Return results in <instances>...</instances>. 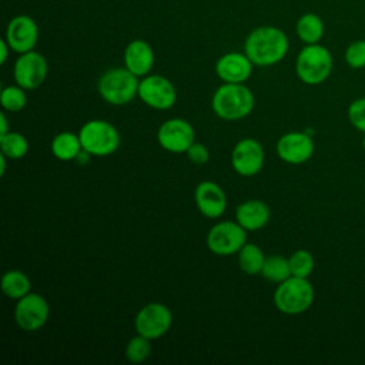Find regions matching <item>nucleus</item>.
I'll use <instances>...</instances> for the list:
<instances>
[{"mask_svg": "<svg viewBox=\"0 0 365 365\" xmlns=\"http://www.w3.org/2000/svg\"><path fill=\"white\" fill-rule=\"evenodd\" d=\"M289 40L287 34L274 26L254 29L245 38L244 53L254 66L269 67L279 63L288 53Z\"/></svg>", "mask_w": 365, "mask_h": 365, "instance_id": "1", "label": "nucleus"}, {"mask_svg": "<svg viewBox=\"0 0 365 365\" xmlns=\"http://www.w3.org/2000/svg\"><path fill=\"white\" fill-rule=\"evenodd\" d=\"M254 106V94L244 83H222L211 98V108L215 115L227 121L245 118Z\"/></svg>", "mask_w": 365, "mask_h": 365, "instance_id": "2", "label": "nucleus"}, {"mask_svg": "<svg viewBox=\"0 0 365 365\" xmlns=\"http://www.w3.org/2000/svg\"><path fill=\"white\" fill-rule=\"evenodd\" d=\"M140 80L125 67L104 71L97 83L100 97L111 106H125L138 96Z\"/></svg>", "mask_w": 365, "mask_h": 365, "instance_id": "3", "label": "nucleus"}, {"mask_svg": "<svg viewBox=\"0 0 365 365\" xmlns=\"http://www.w3.org/2000/svg\"><path fill=\"white\" fill-rule=\"evenodd\" d=\"M314 302V287L308 278L288 277L274 291L275 308L287 315H298L311 308Z\"/></svg>", "mask_w": 365, "mask_h": 365, "instance_id": "4", "label": "nucleus"}, {"mask_svg": "<svg viewBox=\"0 0 365 365\" xmlns=\"http://www.w3.org/2000/svg\"><path fill=\"white\" fill-rule=\"evenodd\" d=\"M332 71V56L331 51L317 44H305L295 60V73L298 78L308 84L317 86L324 83Z\"/></svg>", "mask_w": 365, "mask_h": 365, "instance_id": "5", "label": "nucleus"}, {"mask_svg": "<svg viewBox=\"0 0 365 365\" xmlns=\"http://www.w3.org/2000/svg\"><path fill=\"white\" fill-rule=\"evenodd\" d=\"M81 147L86 153L94 157H107L115 153L120 147L118 130L106 120H88L78 131Z\"/></svg>", "mask_w": 365, "mask_h": 365, "instance_id": "6", "label": "nucleus"}, {"mask_svg": "<svg viewBox=\"0 0 365 365\" xmlns=\"http://www.w3.org/2000/svg\"><path fill=\"white\" fill-rule=\"evenodd\" d=\"M205 241L212 254L221 257L232 255L247 242V230L237 221H221L211 227Z\"/></svg>", "mask_w": 365, "mask_h": 365, "instance_id": "7", "label": "nucleus"}, {"mask_svg": "<svg viewBox=\"0 0 365 365\" xmlns=\"http://www.w3.org/2000/svg\"><path fill=\"white\" fill-rule=\"evenodd\" d=\"M140 100L154 110H168L177 101V90L174 84L164 76L147 74L138 84Z\"/></svg>", "mask_w": 365, "mask_h": 365, "instance_id": "8", "label": "nucleus"}, {"mask_svg": "<svg viewBox=\"0 0 365 365\" xmlns=\"http://www.w3.org/2000/svg\"><path fill=\"white\" fill-rule=\"evenodd\" d=\"M173 325V314L170 308L160 302H150L144 305L135 315L134 328L137 334L148 338L158 339L164 336Z\"/></svg>", "mask_w": 365, "mask_h": 365, "instance_id": "9", "label": "nucleus"}, {"mask_svg": "<svg viewBox=\"0 0 365 365\" xmlns=\"http://www.w3.org/2000/svg\"><path fill=\"white\" fill-rule=\"evenodd\" d=\"M47 73L48 64L46 57L34 50L19 54L13 67L16 84L23 87L24 90L38 88L46 81Z\"/></svg>", "mask_w": 365, "mask_h": 365, "instance_id": "10", "label": "nucleus"}, {"mask_svg": "<svg viewBox=\"0 0 365 365\" xmlns=\"http://www.w3.org/2000/svg\"><path fill=\"white\" fill-rule=\"evenodd\" d=\"M50 315V307L44 297L36 292H29L17 299L14 308V319L19 328L33 332L46 325Z\"/></svg>", "mask_w": 365, "mask_h": 365, "instance_id": "11", "label": "nucleus"}, {"mask_svg": "<svg viewBox=\"0 0 365 365\" xmlns=\"http://www.w3.org/2000/svg\"><path fill=\"white\" fill-rule=\"evenodd\" d=\"M157 141L168 153H187L195 141L194 127L184 118H170L164 121L157 131Z\"/></svg>", "mask_w": 365, "mask_h": 365, "instance_id": "12", "label": "nucleus"}, {"mask_svg": "<svg viewBox=\"0 0 365 365\" xmlns=\"http://www.w3.org/2000/svg\"><path fill=\"white\" fill-rule=\"evenodd\" d=\"M265 153L261 143L255 138L245 137L240 140L231 153V165L242 177H252L264 167Z\"/></svg>", "mask_w": 365, "mask_h": 365, "instance_id": "13", "label": "nucleus"}, {"mask_svg": "<svg viewBox=\"0 0 365 365\" xmlns=\"http://www.w3.org/2000/svg\"><path fill=\"white\" fill-rule=\"evenodd\" d=\"M315 150L312 137L305 131H289L277 141L278 157L288 164L298 165L307 163Z\"/></svg>", "mask_w": 365, "mask_h": 365, "instance_id": "14", "label": "nucleus"}, {"mask_svg": "<svg viewBox=\"0 0 365 365\" xmlns=\"http://www.w3.org/2000/svg\"><path fill=\"white\" fill-rule=\"evenodd\" d=\"M4 38L11 51L17 54L31 51L38 40V26L34 19L27 14L14 16L7 24Z\"/></svg>", "mask_w": 365, "mask_h": 365, "instance_id": "15", "label": "nucleus"}, {"mask_svg": "<svg viewBox=\"0 0 365 365\" xmlns=\"http://www.w3.org/2000/svg\"><path fill=\"white\" fill-rule=\"evenodd\" d=\"M194 201L198 211L207 218H218L227 210V195L214 181H201L195 187Z\"/></svg>", "mask_w": 365, "mask_h": 365, "instance_id": "16", "label": "nucleus"}, {"mask_svg": "<svg viewBox=\"0 0 365 365\" xmlns=\"http://www.w3.org/2000/svg\"><path fill=\"white\" fill-rule=\"evenodd\" d=\"M252 61L245 53L230 51L215 63V73L222 83H245L252 74Z\"/></svg>", "mask_w": 365, "mask_h": 365, "instance_id": "17", "label": "nucleus"}, {"mask_svg": "<svg viewBox=\"0 0 365 365\" xmlns=\"http://www.w3.org/2000/svg\"><path fill=\"white\" fill-rule=\"evenodd\" d=\"M124 67L130 70L137 77H144L150 74L154 66V51L153 47L141 38L133 40L125 46L124 50Z\"/></svg>", "mask_w": 365, "mask_h": 365, "instance_id": "18", "label": "nucleus"}, {"mask_svg": "<svg viewBox=\"0 0 365 365\" xmlns=\"http://www.w3.org/2000/svg\"><path fill=\"white\" fill-rule=\"evenodd\" d=\"M269 218L271 210L261 200H248L235 208V221L247 231H258L264 228Z\"/></svg>", "mask_w": 365, "mask_h": 365, "instance_id": "19", "label": "nucleus"}, {"mask_svg": "<svg viewBox=\"0 0 365 365\" xmlns=\"http://www.w3.org/2000/svg\"><path fill=\"white\" fill-rule=\"evenodd\" d=\"M51 154L60 161H71L78 158L83 151L78 134L71 131H63L54 135L50 144Z\"/></svg>", "mask_w": 365, "mask_h": 365, "instance_id": "20", "label": "nucleus"}, {"mask_svg": "<svg viewBox=\"0 0 365 365\" xmlns=\"http://www.w3.org/2000/svg\"><path fill=\"white\" fill-rule=\"evenodd\" d=\"M295 31L298 38L305 44H317L321 41L325 26L322 19L315 13H305L302 14L295 24Z\"/></svg>", "mask_w": 365, "mask_h": 365, "instance_id": "21", "label": "nucleus"}, {"mask_svg": "<svg viewBox=\"0 0 365 365\" xmlns=\"http://www.w3.org/2000/svg\"><path fill=\"white\" fill-rule=\"evenodd\" d=\"M1 291L3 294L10 298V299H20L24 295H27L29 292H31V282L30 278L19 269H10L6 271L1 277V282H0Z\"/></svg>", "mask_w": 365, "mask_h": 365, "instance_id": "22", "label": "nucleus"}, {"mask_svg": "<svg viewBox=\"0 0 365 365\" xmlns=\"http://www.w3.org/2000/svg\"><path fill=\"white\" fill-rule=\"evenodd\" d=\"M238 267L247 275H257L261 272L265 255L262 250L252 242H245L237 252Z\"/></svg>", "mask_w": 365, "mask_h": 365, "instance_id": "23", "label": "nucleus"}, {"mask_svg": "<svg viewBox=\"0 0 365 365\" xmlns=\"http://www.w3.org/2000/svg\"><path fill=\"white\" fill-rule=\"evenodd\" d=\"M267 281L279 284L288 277H291V269H289V261L288 258L282 255H268L265 257L262 269L259 272Z\"/></svg>", "mask_w": 365, "mask_h": 365, "instance_id": "24", "label": "nucleus"}, {"mask_svg": "<svg viewBox=\"0 0 365 365\" xmlns=\"http://www.w3.org/2000/svg\"><path fill=\"white\" fill-rule=\"evenodd\" d=\"M0 151L9 160H20L29 151V141L23 134L9 131L7 134L0 135Z\"/></svg>", "mask_w": 365, "mask_h": 365, "instance_id": "25", "label": "nucleus"}, {"mask_svg": "<svg viewBox=\"0 0 365 365\" xmlns=\"http://www.w3.org/2000/svg\"><path fill=\"white\" fill-rule=\"evenodd\" d=\"M0 104L6 111H10V113L21 111L27 104L26 90L19 84L3 87L0 93Z\"/></svg>", "mask_w": 365, "mask_h": 365, "instance_id": "26", "label": "nucleus"}, {"mask_svg": "<svg viewBox=\"0 0 365 365\" xmlns=\"http://www.w3.org/2000/svg\"><path fill=\"white\" fill-rule=\"evenodd\" d=\"M288 261H289L291 275L299 277V278H308L312 274L314 267H315L314 257L307 250H297V251H294L288 257Z\"/></svg>", "mask_w": 365, "mask_h": 365, "instance_id": "27", "label": "nucleus"}, {"mask_svg": "<svg viewBox=\"0 0 365 365\" xmlns=\"http://www.w3.org/2000/svg\"><path fill=\"white\" fill-rule=\"evenodd\" d=\"M125 358L133 364L144 362L151 354V339L137 334L125 345Z\"/></svg>", "mask_w": 365, "mask_h": 365, "instance_id": "28", "label": "nucleus"}, {"mask_svg": "<svg viewBox=\"0 0 365 365\" xmlns=\"http://www.w3.org/2000/svg\"><path fill=\"white\" fill-rule=\"evenodd\" d=\"M345 63L351 68L365 67V38L352 41L345 50Z\"/></svg>", "mask_w": 365, "mask_h": 365, "instance_id": "29", "label": "nucleus"}, {"mask_svg": "<svg viewBox=\"0 0 365 365\" xmlns=\"http://www.w3.org/2000/svg\"><path fill=\"white\" fill-rule=\"evenodd\" d=\"M348 120L354 128L365 134V97L356 98L349 104Z\"/></svg>", "mask_w": 365, "mask_h": 365, "instance_id": "30", "label": "nucleus"}, {"mask_svg": "<svg viewBox=\"0 0 365 365\" xmlns=\"http://www.w3.org/2000/svg\"><path fill=\"white\" fill-rule=\"evenodd\" d=\"M185 154H187L188 160L194 164H205L210 160L208 148L204 144L197 143V141H194L191 144V147L187 150Z\"/></svg>", "mask_w": 365, "mask_h": 365, "instance_id": "31", "label": "nucleus"}, {"mask_svg": "<svg viewBox=\"0 0 365 365\" xmlns=\"http://www.w3.org/2000/svg\"><path fill=\"white\" fill-rule=\"evenodd\" d=\"M10 51H11V48H10L9 43L6 41V38H3L0 41V64H4L7 61Z\"/></svg>", "mask_w": 365, "mask_h": 365, "instance_id": "32", "label": "nucleus"}, {"mask_svg": "<svg viewBox=\"0 0 365 365\" xmlns=\"http://www.w3.org/2000/svg\"><path fill=\"white\" fill-rule=\"evenodd\" d=\"M9 131H10V130H9V123H7L6 114L1 113V114H0V135L7 134Z\"/></svg>", "mask_w": 365, "mask_h": 365, "instance_id": "33", "label": "nucleus"}, {"mask_svg": "<svg viewBox=\"0 0 365 365\" xmlns=\"http://www.w3.org/2000/svg\"><path fill=\"white\" fill-rule=\"evenodd\" d=\"M7 160H9V158L0 153V164H1V168H0V175H4V173H6V161H7Z\"/></svg>", "mask_w": 365, "mask_h": 365, "instance_id": "34", "label": "nucleus"}, {"mask_svg": "<svg viewBox=\"0 0 365 365\" xmlns=\"http://www.w3.org/2000/svg\"><path fill=\"white\" fill-rule=\"evenodd\" d=\"M362 148H364V151H365V135H364V140H362Z\"/></svg>", "mask_w": 365, "mask_h": 365, "instance_id": "35", "label": "nucleus"}]
</instances>
